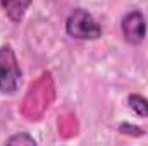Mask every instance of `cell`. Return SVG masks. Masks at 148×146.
I'll use <instances>...</instances> for the list:
<instances>
[{"mask_svg":"<svg viewBox=\"0 0 148 146\" xmlns=\"http://www.w3.org/2000/svg\"><path fill=\"white\" fill-rule=\"evenodd\" d=\"M66 33L73 40L95 41L103 35V29L91 12L83 7H76L66 19Z\"/></svg>","mask_w":148,"mask_h":146,"instance_id":"cell-1","label":"cell"},{"mask_svg":"<svg viewBox=\"0 0 148 146\" xmlns=\"http://www.w3.org/2000/svg\"><path fill=\"white\" fill-rule=\"evenodd\" d=\"M23 71L16 52L10 45L0 46V93L2 95H16L21 86Z\"/></svg>","mask_w":148,"mask_h":146,"instance_id":"cell-2","label":"cell"},{"mask_svg":"<svg viewBox=\"0 0 148 146\" xmlns=\"http://www.w3.org/2000/svg\"><path fill=\"white\" fill-rule=\"evenodd\" d=\"M147 17L141 10H129L121 19V31L126 43L129 45H141L147 38Z\"/></svg>","mask_w":148,"mask_h":146,"instance_id":"cell-3","label":"cell"},{"mask_svg":"<svg viewBox=\"0 0 148 146\" xmlns=\"http://www.w3.org/2000/svg\"><path fill=\"white\" fill-rule=\"evenodd\" d=\"M33 0H0V7L3 9L5 16L14 23L19 24L26 17Z\"/></svg>","mask_w":148,"mask_h":146,"instance_id":"cell-4","label":"cell"},{"mask_svg":"<svg viewBox=\"0 0 148 146\" xmlns=\"http://www.w3.org/2000/svg\"><path fill=\"white\" fill-rule=\"evenodd\" d=\"M127 107L133 110L138 117H148V98L140 93H131L127 96Z\"/></svg>","mask_w":148,"mask_h":146,"instance_id":"cell-5","label":"cell"},{"mask_svg":"<svg viewBox=\"0 0 148 146\" xmlns=\"http://www.w3.org/2000/svg\"><path fill=\"white\" fill-rule=\"evenodd\" d=\"M5 145L9 146H35L36 145V139L28 134V132H16L12 134L10 138L5 139Z\"/></svg>","mask_w":148,"mask_h":146,"instance_id":"cell-6","label":"cell"},{"mask_svg":"<svg viewBox=\"0 0 148 146\" xmlns=\"http://www.w3.org/2000/svg\"><path fill=\"white\" fill-rule=\"evenodd\" d=\"M117 131L124 136H131V138H140V136H145V129H141L140 126H134V124H129V122H122L119 124Z\"/></svg>","mask_w":148,"mask_h":146,"instance_id":"cell-7","label":"cell"}]
</instances>
